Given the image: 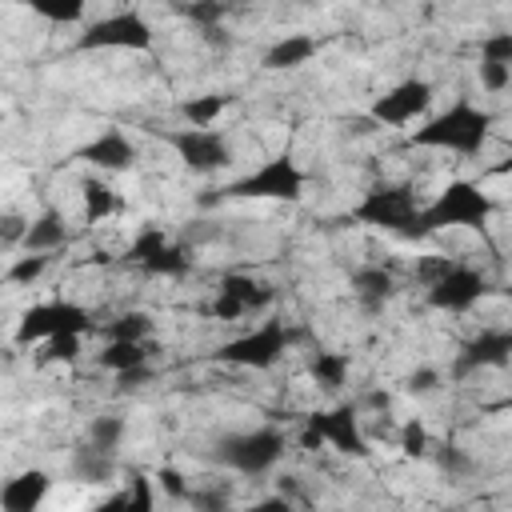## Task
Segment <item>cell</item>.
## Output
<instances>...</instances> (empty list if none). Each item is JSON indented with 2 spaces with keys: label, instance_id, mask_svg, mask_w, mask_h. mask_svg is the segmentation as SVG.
Wrapping results in <instances>:
<instances>
[{
  "label": "cell",
  "instance_id": "obj_11",
  "mask_svg": "<svg viewBox=\"0 0 512 512\" xmlns=\"http://www.w3.org/2000/svg\"><path fill=\"white\" fill-rule=\"evenodd\" d=\"M484 296H488V276L476 272L472 264H460V260H456L440 280H432V284L424 288V300H428L436 312H452V316L476 308Z\"/></svg>",
  "mask_w": 512,
  "mask_h": 512
},
{
  "label": "cell",
  "instance_id": "obj_21",
  "mask_svg": "<svg viewBox=\"0 0 512 512\" xmlns=\"http://www.w3.org/2000/svg\"><path fill=\"white\" fill-rule=\"evenodd\" d=\"M72 472H76V480H88V484H112V476H116V452H104V448H96L88 440V444L72 448Z\"/></svg>",
  "mask_w": 512,
  "mask_h": 512
},
{
  "label": "cell",
  "instance_id": "obj_16",
  "mask_svg": "<svg viewBox=\"0 0 512 512\" xmlns=\"http://www.w3.org/2000/svg\"><path fill=\"white\" fill-rule=\"evenodd\" d=\"M352 296H356V304L368 312V316H376V312H384V304L400 292V280H396V272L392 268H384V264H364V268H356L352 272Z\"/></svg>",
  "mask_w": 512,
  "mask_h": 512
},
{
  "label": "cell",
  "instance_id": "obj_3",
  "mask_svg": "<svg viewBox=\"0 0 512 512\" xmlns=\"http://www.w3.org/2000/svg\"><path fill=\"white\" fill-rule=\"evenodd\" d=\"M496 212V200L488 192H480V184L472 180H448L436 200L424 204L420 212V240L440 232V228H484Z\"/></svg>",
  "mask_w": 512,
  "mask_h": 512
},
{
  "label": "cell",
  "instance_id": "obj_2",
  "mask_svg": "<svg viewBox=\"0 0 512 512\" xmlns=\"http://www.w3.org/2000/svg\"><path fill=\"white\" fill-rule=\"evenodd\" d=\"M420 212H424V204L412 184H376L356 200L352 220L392 232V236H404V240H420Z\"/></svg>",
  "mask_w": 512,
  "mask_h": 512
},
{
  "label": "cell",
  "instance_id": "obj_24",
  "mask_svg": "<svg viewBox=\"0 0 512 512\" xmlns=\"http://www.w3.org/2000/svg\"><path fill=\"white\" fill-rule=\"evenodd\" d=\"M80 212H84V220H88V224H100L104 216H112V212H116V192H112L104 180L88 176V180L80 184Z\"/></svg>",
  "mask_w": 512,
  "mask_h": 512
},
{
  "label": "cell",
  "instance_id": "obj_19",
  "mask_svg": "<svg viewBox=\"0 0 512 512\" xmlns=\"http://www.w3.org/2000/svg\"><path fill=\"white\" fill-rule=\"evenodd\" d=\"M64 244H68V224H64V216L56 208H48L36 220H28V232L20 240L24 252H60Z\"/></svg>",
  "mask_w": 512,
  "mask_h": 512
},
{
  "label": "cell",
  "instance_id": "obj_26",
  "mask_svg": "<svg viewBox=\"0 0 512 512\" xmlns=\"http://www.w3.org/2000/svg\"><path fill=\"white\" fill-rule=\"evenodd\" d=\"M104 340H148L152 336V316L148 312H120L116 320L100 324Z\"/></svg>",
  "mask_w": 512,
  "mask_h": 512
},
{
  "label": "cell",
  "instance_id": "obj_12",
  "mask_svg": "<svg viewBox=\"0 0 512 512\" xmlns=\"http://www.w3.org/2000/svg\"><path fill=\"white\" fill-rule=\"evenodd\" d=\"M432 96H436V92H432V84H428V80L408 76V80L392 84L384 96H376V100H372L368 120H372V124H380V128H404V124H412L416 116H424V112H428Z\"/></svg>",
  "mask_w": 512,
  "mask_h": 512
},
{
  "label": "cell",
  "instance_id": "obj_31",
  "mask_svg": "<svg viewBox=\"0 0 512 512\" xmlns=\"http://www.w3.org/2000/svg\"><path fill=\"white\" fill-rule=\"evenodd\" d=\"M432 448H436V444H432L424 420H408V424L400 428V452H404L408 460H424Z\"/></svg>",
  "mask_w": 512,
  "mask_h": 512
},
{
  "label": "cell",
  "instance_id": "obj_46",
  "mask_svg": "<svg viewBox=\"0 0 512 512\" xmlns=\"http://www.w3.org/2000/svg\"><path fill=\"white\" fill-rule=\"evenodd\" d=\"M508 340H512V328H508Z\"/></svg>",
  "mask_w": 512,
  "mask_h": 512
},
{
  "label": "cell",
  "instance_id": "obj_22",
  "mask_svg": "<svg viewBox=\"0 0 512 512\" xmlns=\"http://www.w3.org/2000/svg\"><path fill=\"white\" fill-rule=\"evenodd\" d=\"M348 368H352V356H348V352H328V348H320V352H312V360H308V376H312V384L324 388V392H340L344 380H348Z\"/></svg>",
  "mask_w": 512,
  "mask_h": 512
},
{
  "label": "cell",
  "instance_id": "obj_13",
  "mask_svg": "<svg viewBox=\"0 0 512 512\" xmlns=\"http://www.w3.org/2000/svg\"><path fill=\"white\" fill-rule=\"evenodd\" d=\"M124 256H128V264H136V268L148 272V276H184V272H188L184 248L172 244L160 228H140Z\"/></svg>",
  "mask_w": 512,
  "mask_h": 512
},
{
  "label": "cell",
  "instance_id": "obj_30",
  "mask_svg": "<svg viewBox=\"0 0 512 512\" xmlns=\"http://www.w3.org/2000/svg\"><path fill=\"white\" fill-rule=\"evenodd\" d=\"M180 12H184L200 32H208V28H220V20L228 16V0H192V4H180Z\"/></svg>",
  "mask_w": 512,
  "mask_h": 512
},
{
  "label": "cell",
  "instance_id": "obj_41",
  "mask_svg": "<svg viewBox=\"0 0 512 512\" xmlns=\"http://www.w3.org/2000/svg\"><path fill=\"white\" fill-rule=\"evenodd\" d=\"M24 232H28V224L20 220V216H4V244L12 248L16 240H24Z\"/></svg>",
  "mask_w": 512,
  "mask_h": 512
},
{
  "label": "cell",
  "instance_id": "obj_8",
  "mask_svg": "<svg viewBox=\"0 0 512 512\" xmlns=\"http://www.w3.org/2000/svg\"><path fill=\"white\" fill-rule=\"evenodd\" d=\"M164 144L180 156V164L188 172H220L232 164V140L212 124V128H200V124H184V128H168L160 132Z\"/></svg>",
  "mask_w": 512,
  "mask_h": 512
},
{
  "label": "cell",
  "instance_id": "obj_1",
  "mask_svg": "<svg viewBox=\"0 0 512 512\" xmlns=\"http://www.w3.org/2000/svg\"><path fill=\"white\" fill-rule=\"evenodd\" d=\"M492 112L472 104V100H456L444 112H436L432 120H424L408 144L412 148H440V152H456V156H480L488 136H492Z\"/></svg>",
  "mask_w": 512,
  "mask_h": 512
},
{
  "label": "cell",
  "instance_id": "obj_4",
  "mask_svg": "<svg viewBox=\"0 0 512 512\" xmlns=\"http://www.w3.org/2000/svg\"><path fill=\"white\" fill-rule=\"evenodd\" d=\"M288 452V436L284 428L276 424H260V428H248V432H228L216 440L212 448V460L224 464L228 472H240V476H268Z\"/></svg>",
  "mask_w": 512,
  "mask_h": 512
},
{
  "label": "cell",
  "instance_id": "obj_35",
  "mask_svg": "<svg viewBox=\"0 0 512 512\" xmlns=\"http://www.w3.org/2000/svg\"><path fill=\"white\" fill-rule=\"evenodd\" d=\"M476 76H480V88H484V92H504V88L512 84V64L480 60V64H476Z\"/></svg>",
  "mask_w": 512,
  "mask_h": 512
},
{
  "label": "cell",
  "instance_id": "obj_6",
  "mask_svg": "<svg viewBox=\"0 0 512 512\" xmlns=\"http://www.w3.org/2000/svg\"><path fill=\"white\" fill-rule=\"evenodd\" d=\"M300 444L308 452L328 444V448H336L344 456H356V460H364L372 452L368 436L360 428V408L356 404H336V408H324V412H308L304 428H300Z\"/></svg>",
  "mask_w": 512,
  "mask_h": 512
},
{
  "label": "cell",
  "instance_id": "obj_10",
  "mask_svg": "<svg viewBox=\"0 0 512 512\" xmlns=\"http://www.w3.org/2000/svg\"><path fill=\"white\" fill-rule=\"evenodd\" d=\"M152 24L140 12H116V16H100L92 20L76 48L80 52H148L152 48Z\"/></svg>",
  "mask_w": 512,
  "mask_h": 512
},
{
  "label": "cell",
  "instance_id": "obj_9",
  "mask_svg": "<svg viewBox=\"0 0 512 512\" xmlns=\"http://www.w3.org/2000/svg\"><path fill=\"white\" fill-rule=\"evenodd\" d=\"M84 336L96 332V320L88 316V308L72 304V300H48V304H32L20 324H16V344H44L52 336Z\"/></svg>",
  "mask_w": 512,
  "mask_h": 512
},
{
  "label": "cell",
  "instance_id": "obj_29",
  "mask_svg": "<svg viewBox=\"0 0 512 512\" xmlns=\"http://www.w3.org/2000/svg\"><path fill=\"white\" fill-rule=\"evenodd\" d=\"M88 440H92L96 448H104V452H116L120 440H124V416H116V412L96 416V420L88 424Z\"/></svg>",
  "mask_w": 512,
  "mask_h": 512
},
{
  "label": "cell",
  "instance_id": "obj_32",
  "mask_svg": "<svg viewBox=\"0 0 512 512\" xmlns=\"http://www.w3.org/2000/svg\"><path fill=\"white\" fill-rule=\"evenodd\" d=\"M44 268H48V252H24L8 264V284H32L44 276Z\"/></svg>",
  "mask_w": 512,
  "mask_h": 512
},
{
  "label": "cell",
  "instance_id": "obj_23",
  "mask_svg": "<svg viewBox=\"0 0 512 512\" xmlns=\"http://www.w3.org/2000/svg\"><path fill=\"white\" fill-rule=\"evenodd\" d=\"M96 364L112 376L120 372H132V368H144L148 364V344L144 340H108L104 352L96 356Z\"/></svg>",
  "mask_w": 512,
  "mask_h": 512
},
{
  "label": "cell",
  "instance_id": "obj_27",
  "mask_svg": "<svg viewBox=\"0 0 512 512\" xmlns=\"http://www.w3.org/2000/svg\"><path fill=\"white\" fill-rule=\"evenodd\" d=\"M24 4L48 24H80L88 12V0H24Z\"/></svg>",
  "mask_w": 512,
  "mask_h": 512
},
{
  "label": "cell",
  "instance_id": "obj_15",
  "mask_svg": "<svg viewBox=\"0 0 512 512\" xmlns=\"http://www.w3.org/2000/svg\"><path fill=\"white\" fill-rule=\"evenodd\" d=\"M136 156H140V148L128 140V132H120V128H108V132H100L96 140H88L80 152H76V160H88V164H96V168H104V172H128L132 164H136Z\"/></svg>",
  "mask_w": 512,
  "mask_h": 512
},
{
  "label": "cell",
  "instance_id": "obj_36",
  "mask_svg": "<svg viewBox=\"0 0 512 512\" xmlns=\"http://www.w3.org/2000/svg\"><path fill=\"white\" fill-rule=\"evenodd\" d=\"M452 264H456V260H452V256H440V252H436V256H420V260H416V268H412V276H416V284H420V288H428V284H432V280H440Z\"/></svg>",
  "mask_w": 512,
  "mask_h": 512
},
{
  "label": "cell",
  "instance_id": "obj_40",
  "mask_svg": "<svg viewBox=\"0 0 512 512\" xmlns=\"http://www.w3.org/2000/svg\"><path fill=\"white\" fill-rule=\"evenodd\" d=\"M208 312H212L216 320H240V316H248V312H244L228 292H220V288H216V300H212V308H208Z\"/></svg>",
  "mask_w": 512,
  "mask_h": 512
},
{
  "label": "cell",
  "instance_id": "obj_20",
  "mask_svg": "<svg viewBox=\"0 0 512 512\" xmlns=\"http://www.w3.org/2000/svg\"><path fill=\"white\" fill-rule=\"evenodd\" d=\"M312 56H316V40L304 36V32H288V36H280V40L264 52V68H268V72H292V68L308 64Z\"/></svg>",
  "mask_w": 512,
  "mask_h": 512
},
{
  "label": "cell",
  "instance_id": "obj_5",
  "mask_svg": "<svg viewBox=\"0 0 512 512\" xmlns=\"http://www.w3.org/2000/svg\"><path fill=\"white\" fill-rule=\"evenodd\" d=\"M304 168L292 160V156H272L264 160L260 168H252L248 176L224 184V188H212V196H204V204H216V200H300L304 196Z\"/></svg>",
  "mask_w": 512,
  "mask_h": 512
},
{
  "label": "cell",
  "instance_id": "obj_28",
  "mask_svg": "<svg viewBox=\"0 0 512 512\" xmlns=\"http://www.w3.org/2000/svg\"><path fill=\"white\" fill-rule=\"evenodd\" d=\"M128 480H132V492H120V496L104 500V508H128V512L152 508V480H148L140 468H128Z\"/></svg>",
  "mask_w": 512,
  "mask_h": 512
},
{
  "label": "cell",
  "instance_id": "obj_44",
  "mask_svg": "<svg viewBox=\"0 0 512 512\" xmlns=\"http://www.w3.org/2000/svg\"><path fill=\"white\" fill-rule=\"evenodd\" d=\"M500 408H512V396H508V400H504V404H500Z\"/></svg>",
  "mask_w": 512,
  "mask_h": 512
},
{
  "label": "cell",
  "instance_id": "obj_33",
  "mask_svg": "<svg viewBox=\"0 0 512 512\" xmlns=\"http://www.w3.org/2000/svg\"><path fill=\"white\" fill-rule=\"evenodd\" d=\"M432 456H436V468L448 472V480H460V476L472 472V456H468L460 444H436Z\"/></svg>",
  "mask_w": 512,
  "mask_h": 512
},
{
  "label": "cell",
  "instance_id": "obj_34",
  "mask_svg": "<svg viewBox=\"0 0 512 512\" xmlns=\"http://www.w3.org/2000/svg\"><path fill=\"white\" fill-rule=\"evenodd\" d=\"M76 356H80V336L68 332V336H52V340H44L40 364H72Z\"/></svg>",
  "mask_w": 512,
  "mask_h": 512
},
{
  "label": "cell",
  "instance_id": "obj_17",
  "mask_svg": "<svg viewBox=\"0 0 512 512\" xmlns=\"http://www.w3.org/2000/svg\"><path fill=\"white\" fill-rule=\"evenodd\" d=\"M48 488H52L48 472L28 468V472H20V476L4 480V488H0V508H4V512H32V508H40V504H44Z\"/></svg>",
  "mask_w": 512,
  "mask_h": 512
},
{
  "label": "cell",
  "instance_id": "obj_45",
  "mask_svg": "<svg viewBox=\"0 0 512 512\" xmlns=\"http://www.w3.org/2000/svg\"><path fill=\"white\" fill-rule=\"evenodd\" d=\"M504 296H512V284H508V288H504Z\"/></svg>",
  "mask_w": 512,
  "mask_h": 512
},
{
  "label": "cell",
  "instance_id": "obj_43",
  "mask_svg": "<svg viewBox=\"0 0 512 512\" xmlns=\"http://www.w3.org/2000/svg\"><path fill=\"white\" fill-rule=\"evenodd\" d=\"M492 172H512V156H508V160H504V164H496V168H492Z\"/></svg>",
  "mask_w": 512,
  "mask_h": 512
},
{
  "label": "cell",
  "instance_id": "obj_39",
  "mask_svg": "<svg viewBox=\"0 0 512 512\" xmlns=\"http://www.w3.org/2000/svg\"><path fill=\"white\" fill-rule=\"evenodd\" d=\"M156 484H160L168 496H176V500H188V496H192V488L184 484V476L172 472V468H160V472H156Z\"/></svg>",
  "mask_w": 512,
  "mask_h": 512
},
{
  "label": "cell",
  "instance_id": "obj_7",
  "mask_svg": "<svg viewBox=\"0 0 512 512\" xmlns=\"http://www.w3.org/2000/svg\"><path fill=\"white\" fill-rule=\"evenodd\" d=\"M296 340H300V332H296L292 324H284V320H264L260 328H252V332L228 340V344L216 352V360H220V364H232V368H256V372H264V368L280 364L284 352H288Z\"/></svg>",
  "mask_w": 512,
  "mask_h": 512
},
{
  "label": "cell",
  "instance_id": "obj_25",
  "mask_svg": "<svg viewBox=\"0 0 512 512\" xmlns=\"http://www.w3.org/2000/svg\"><path fill=\"white\" fill-rule=\"evenodd\" d=\"M228 108H232V96L228 92H208V96H192V100L180 104L184 120L188 124H200V128H212Z\"/></svg>",
  "mask_w": 512,
  "mask_h": 512
},
{
  "label": "cell",
  "instance_id": "obj_14",
  "mask_svg": "<svg viewBox=\"0 0 512 512\" xmlns=\"http://www.w3.org/2000/svg\"><path fill=\"white\" fill-rule=\"evenodd\" d=\"M512 364V340H508V328H480L452 360V376L464 380L472 372H484V368H504Z\"/></svg>",
  "mask_w": 512,
  "mask_h": 512
},
{
  "label": "cell",
  "instance_id": "obj_42",
  "mask_svg": "<svg viewBox=\"0 0 512 512\" xmlns=\"http://www.w3.org/2000/svg\"><path fill=\"white\" fill-rule=\"evenodd\" d=\"M368 404H376V408H388V392H372V396H368Z\"/></svg>",
  "mask_w": 512,
  "mask_h": 512
},
{
  "label": "cell",
  "instance_id": "obj_37",
  "mask_svg": "<svg viewBox=\"0 0 512 512\" xmlns=\"http://www.w3.org/2000/svg\"><path fill=\"white\" fill-rule=\"evenodd\" d=\"M480 60H496V64H512V32H492L480 40Z\"/></svg>",
  "mask_w": 512,
  "mask_h": 512
},
{
  "label": "cell",
  "instance_id": "obj_38",
  "mask_svg": "<svg viewBox=\"0 0 512 512\" xmlns=\"http://www.w3.org/2000/svg\"><path fill=\"white\" fill-rule=\"evenodd\" d=\"M440 380H444V376H440L436 368H416V372L404 376V392H408V396H432V392L440 388Z\"/></svg>",
  "mask_w": 512,
  "mask_h": 512
},
{
  "label": "cell",
  "instance_id": "obj_18",
  "mask_svg": "<svg viewBox=\"0 0 512 512\" xmlns=\"http://www.w3.org/2000/svg\"><path fill=\"white\" fill-rule=\"evenodd\" d=\"M220 292H228L244 312H268L276 304V288L248 276V272H224L220 276Z\"/></svg>",
  "mask_w": 512,
  "mask_h": 512
}]
</instances>
